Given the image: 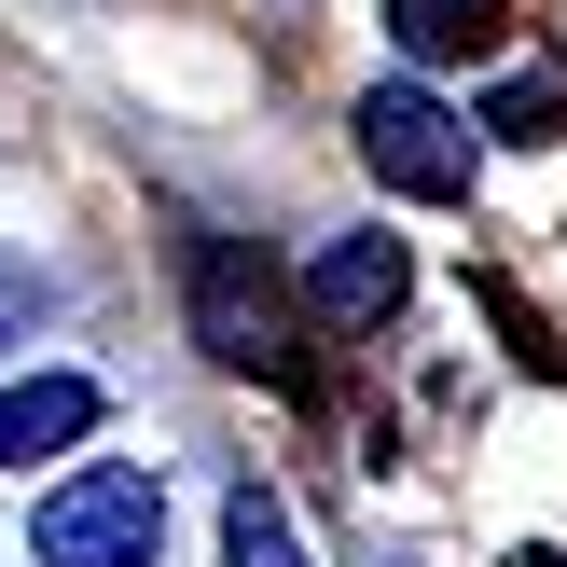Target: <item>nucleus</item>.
<instances>
[{
  "mask_svg": "<svg viewBox=\"0 0 567 567\" xmlns=\"http://www.w3.org/2000/svg\"><path fill=\"white\" fill-rule=\"evenodd\" d=\"M83 430H97V388H83V374L0 388V457H55V443H83Z\"/></svg>",
  "mask_w": 567,
  "mask_h": 567,
  "instance_id": "7ed1b4c3",
  "label": "nucleus"
},
{
  "mask_svg": "<svg viewBox=\"0 0 567 567\" xmlns=\"http://www.w3.org/2000/svg\"><path fill=\"white\" fill-rule=\"evenodd\" d=\"M388 28H402V55H485L498 42V0H388Z\"/></svg>",
  "mask_w": 567,
  "mask_h": 567,
  "instance_id": "423d86ee",
  "label": "nucleus"
},
{
  "mask_svg": "<svg viewBox=\"0 0 567 567\" xmlns=\"http://www.w3.org/2000/svg\"><path fill=\"white\" fill-rule=\"evenodd\" d=\"M194 319H208L221 360H277V319H264V291L236 277V249H194Z\"/></svg>",
  "mask_w": 567,
  "mask_h": 567,
  "instance_id": "20e7f679",
  "label": "nucleus"
},
{
  "mask_svg": "<svg viewBox=\"0 0 567 567\" xmlns=\"http://www.w3.org/2000/svg\"><path fill=\"white\" fill-rule=\"evenodd\" d=\"M554 125H567L554 83H513V97H498V138H554Z\"/></svg>",
  "mask_w": 567,
  "mask_h": 567,
  "instance_id": "6e6552de",
  "label": "nucleus"
},
{
  "mask_svg": "<svg viewBox=\"0 0 567 567\" xmlns=\"http://www.w3.org/2000/svg\"><path fill=\"white\" fill-rule=\"evenodd\" d=\"M28 305H42V277H14V264H0V347L28 332Z\"/></svg>",
  "mask_w": 567,
  "mask_h": 567,
  "instance_id": "1a4fd4ad",
  "label": "nucleus"
},
{
  "mask_svg": "<svg viewBox=\"0 0 567 567\" xmlns=\"http://www.w3.org/2000/svg\"><path fill=\"white\" fill-rule=\"evenodd\" d=\"M347 125H360V166H374L388 194H430V208H457V194H471V166H485V138H471L457 111L430 97V83H374Z\"/></svg>",
  "mask_w": 567,
  "mask_h": 567,
  "instance_id": "f03ea898",
  "label": "nucleus"
},
{
  "mask_svg": "<svg viewBox=\"0 0 567 567\" xmlns=\"http://www.w3.org/2000/svg\"><path fill=\"white\" fill-rule=\"evenodd\" d=\"M319 305L388 319V305H402V249H388V236H332V249H319Z\"/></svg>",
  "mask_w": 567,
  "mask_h": 567,
  "instance_id": "39448f33",
  "label": "nucleus"
},
{
  "mask_svg": "<svg viewBox=\"0 0 567 567\" xmlns=\"http://www.w3.org/2000/svg\"><path fill=\"white\" fill-rule=\"evenodd\" d=\"M221 567H305V554H291V513H277L264 485L221 498Z\"/></svg>",
  "mask_w": 567,
  "mask_h": 567,
  "instance_id": "0eeeda50",
  "label": "nucleus"
},
{
  "mask_svg": "<svg viewBox=\"0 0 567 567\" xmlns=\"http://www.w3.org/2000/svg\"><path fill=\"white\" fill-rule=\"evenodd\" d=\"M28 554L42 567H153L166 554V485L153 471H70V485L42 498V526H28Z\"/></svg>",
  "mask_w": 567,
  "mask_h": 567,
  "instance_id": "f257e3e1",
  "label": "nucleus"
}]
</instances>
